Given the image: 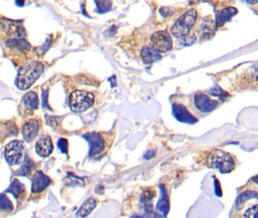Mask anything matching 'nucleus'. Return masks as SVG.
Segmentation results:
<instances>
[{"label": "nucleus", "instance_id": "1", "mask_svg": "<svg viewBox=\"0 0 258 218\" xmlns=\"http://www.w3.org/2000/svg\"><path fill=\"white\" fill-rule=\"evenodd\" d=\"M43 64L38 62H29L20 69L18 72L17 87L21 91H26L32 87L43 74Z\"/></svg>", "mask_w": 258, "mask_h": 218}, {"label": "nucleus", "instance_id": "2", "mask_svg": "<svg viewBox=\"0 0 258 218\" xmlns=\"http://www.w3.org/2000/svg\"><path fill=\"white\" fill-rule=\"evenodd\" d=\"M208 167L218 170L222 174H229L235 169V161L229 153L215 150L208 157Z\"/></svg>", "mask_w": 258, "mask_h": 218}, {"label": "nucleus", "instance_id": "3", "mask_svg": "<svg viewBox=\"0 0 258 218\" xmlns=\"http://www.w3.org/2000/svg\"><path fill=\"white\" fill-rule=\"evenodd\" d=\"M198 14L194 9L189 10L183 14L171 28V33L175 37L183 39L188 36L193 27L195 23Z\"/></svg>", "mask_w": 258, "mask_h": 218}, {"label": "nucleus", "instance_id": "4", "mask_svg": "<svg viewBox=\"0 0 258 218\" xmlns=\"http://www.w3.org/2000/svg\"><path fill=\"white\" fill-rule=\"evenodd\" d=\"M95 96L88 91H76L70 96V108L74 112L87 111L94 105Z\"/></svg>", "mask_w": 258, "mask_h": 218}, {"label": "nucleus", "instance_id": "5", "mask_svg": "<svg viewBox=\"0 0 258 218\" xmlns=\"http://www.w3.org/2000/svg\"><path fill=\"white\" fill-rule=\"evenodd\" d=\"M25 154V146L18 140L10 142L5 149V160L10 165H18L22 163Z\"/></svg>", "mask_w": 258, "mask_h": 218}, {"label": "nucleus", "instance_id": "6", "mask_svg": "<svg viewBox=\"0 0 258 218\" xmlns=\"http://www.w3.org/2000/svg\"><path fill=\"white\" fill-rule=\"evenodd\" d=\"M83 137L90 144L89 156L90 157H95L100 156L103 152L105 151L106 143L102 135L96 132H92V133H86Z\"/></svg>", "mask_w": 258, "mask_h": 218}, {"label": "nucleus", "instance_id": "7", "mask_svg": "<svg viewBox=\"0 0 258 218\" xmlns=\"http://www.w3.org/2000/svg\"><path fill=\"white\" fill-rule=\"evenodd\" d=\"M151 46L161 53H166L172 49L171 36L167 31L156 32L151 37Z\"/></svg>", "mask_w": 258, "mask_h": 218}, {"label": "nucleus", "instance_id": "8", "mask_svg": "<svg viewBox=\"0 0 258 218\" xmlns=\"http://www.w3.org/2000/svg\"><path fill=\"white\" fill-rule=\"evenodd\" d=\"M194 102L196 108L203 113L211 112L218 106L217 101L211 99L209 96L202 93H198L194 95Z\"/></svg>", "mask_w": 258, "mask_h": 218}, {"label": "nucleus", "instance_id": "9", "mask_svg": "<svg viewBox=\"0 0 258 218\" xmlns=\"http://www.w3.org/2000/svg\"><path fill=\"white\" fill-rule=\"evenodd\" d=\"M173 114L179 122L186 124H195L198 122L197 118H194L187 108L180 103H174L173 105Z\"/></svg>", "mask_w": 258, "mask_h": 218}, {"label": "nucleus", "instance_id": "10", "mask_svg": "<svg viewBox=\"0 0 258 218\" xmlns=\"http://www.w3.org/2000/svg\"><path fill=\"white\" fill-rule=\"evenodd\" d=\"M51 184V180L42 171H37L33 176L32 191L33 193H39L47 188Z\"/></svg>", "mask_w": 258, "mask_h": 218}, {"label": "nucleus", "instance_id": "11", "mask_svg": "<svg viewBox=\"0 0 258 218\" xmlns=\"http://www.w3.org/2000/svg\"><path fill=\"white\" fill-rule=\"evenodd\" d=\"M39 130V124L36 119H30L25 122L22 133L27 143H31L35 140Z\"/></svg>", "mask_w": 258, "mask_h": 218}, {"label": "nucleus", "instance_id": "12", "mask_svg": "<svg viewBox=\"0 0 258 218\" xmlns=\"http://www.w3.org/2000/svg\"><path fill=\"white\" fill-rule=\"evenodd\" d=\"M2 28L7 34L21 38L25 35V29L18 22L8 19H2Z\"/></svg>", "mask_w": 258, "mask_h": 218}, {"label": "nucleus", "instance_id": "13", "mask_svg": "<svg viewBox=\"0 0 258 218\" xmlns=\"http://www.w3.org/2000/svg\"><path fill=\"white\" fill-rule=\"evenodd\" d=\"M36 153L41 157L50 156L53 151V144L49 136H45L38 140L36 144Z\"/></svg>", "mask_w": 258, "mask_h": 218}, {"label": "nucleus", "instance_id": "14", "mask_svg": "<svg viewBox=\"0 0 258 218\" xmlns=\"http://www.w3.org/2000/svg\"><path fill=\"white\" fill-rule=\"evenodd\" d=\"M237 13H238V10L233 7H228L221 10L216 15V26L221 27L225 25Z\"/></svg>", "mask_w": 258, "mask_h": 218}, {"label": "nucleus", "instance_id": "15", "mask_svg": "<svg viewBox=\"0 0 258 218\" xmlns=\"http://www.w3.org/2000/svg\"><path fill=\"white\" fill-rule=\"evenodd\" d=\"M159 53L160 52L154 48L145 46L141 50V56H142L144 62L146 64H152V63L159 61L161 59V56Z\"/></svg>", "mask_w": 258, "mask_h": 218}, {"label": "nucleus", "instance_id": "16", "mask_svg": "<svg viewBox=\"0 0 258 218\" xmlns=\"http://www.w3.org/2000/svg\"><path fill=\"white\" fill-rule=\"evenodd\" d=\"M161 189V198L158 202L157 209L159 213L161 214L162 216H167V213L169 212V208H170V204H169L168 196H167V191L165 189L163 185L160 186Z\"/></svg>", "mask_w": 258, "mask_h": 218}, {"label": "nucleus", "instance_id": "17", "mask_svg": "<svg viewBox=\"0 0 258 218\" xmlns=\"http://www.w3.org/2000/svg\"><path fill=\"white\" fill-rule=\"evenodd\" d=\"M25 189H26V187L24 184L20 182L18 180L14 179L10 184L8 189L5 190V192L12 193L15 196V199H18V201L21 200L25 195Z\"/></svg>", "mask_w": 258, "mask_h": 218}, {"label": "nucleus", "instance_id": "18", "mask_svg": "<svg viewBox=\"0 0 258 218\" xmlns=\"http://www.w3.org/2000/svg\"><path fill=\"white\" fill-rule=\"evenodd\" d=\"M22 103L24 105V108H25L26 110H36L39 105L37 94L34 92L28 93L23 97Z\"/></svg>", "mask_w": 258, "mask_h": 218}, {"label": "nucleus", "instance_id": "19", "mask_svg": "<svg viewBox=\"0 0 258 218\" xmlns=\"http://www.w3.org/2000/svg\"><path fill=\"white\" fill-rule=\"evenodd\" d=\"M216 23L213 22L212 20H204L199 28V33L201 39L208 38L214 35L215 31Z\"/></svg>", "mask_w": 258, "mask_h": 218}, {"label": "nucleus", "instance_id": "20", "mask_svg": "<svg viewBox=\"0 0 258 218\" xmlns=\"http://www.w3.org/2000/svg\"><path fill=\"white\" fill-rule=\"evenodd\" d=\"M96 207H97V201L94 199H89L80 207V209L76 214V216L80 218L88 216L94 210Z\"/></svg>", "mask_w": 258, "mask_h": 218}, {"label": "nucleus", "instance_id": "21", "mask_svg": "<svg viewBox=\"0 0 258 218\" xmlns=\"http://www.w3.org/2000/svg\"><path fill=\"white\" fill-rule=\"evenodd\" d=\"M7 45L9 47L15 48V49L20 50V51H28L31 48L29 43L25 39H22V38L9 39L7 42Z\"/></svg>", "mask_w": 258, "mask_h": 218}, {"label": "nucleus", "instance_id": "22", "mask_svg": "<svg viewBox=\"0 0 258 218\" xmlns=\"http://www.w3.org/2000/svg\"><path fill=\"white\" fill-rule=\"evenodd\" d=\"M255 198H258V193L256 192L246 191V192H242L237 199L235 208L237 210H240L243 208L245 202H246L249 199H255Z\"/></svg>", "mask_w": 258, "mask_h": 218}, {"label": "nucleus", "instance_id": "23", "mask_svg": "<svg viewBox=\"0 0 258 218\" xmlns=\"http://www.w3.org/2000/svg\"><path fill=\"white\" fill-rule=\"evenodd\" d=\"M97 4V12L100 14H105L109 12L112 6L111 0H95Z\"/></svg>", "mask_w": 258, "mask_h": 218}, {"label": "nucleus", "instance_id": "24", "mask_svg": "<svg viewBox=\"0 0 258 218\" xmlns=\"http://www.w3.org/2000/svg\"><path fill=\"white\" fill-rule=\"evenodd\" d=\"M33 165H34V163L32 160L29 159L28 157H27L26 159L24 161L23 165L20 168L19 171L18 172V175L22 176V177L28 176L31 173Z\"/></svg>", "mask_w": 258, "mask_h": 218}, {"label": "nucleus", "instance_id": "25", "mask_svg": "<svg viewBox=\"0 0 258 218\" xmlns=\"http://www.w3.org/2000/svg\"><path fill=\"white\" fill-rule=\"evenodd\" d=\"M1 210L6 211V212H11L13 211V205L12 202H10L9 199L5 196V194L2 193L1 195V205H0Z\"/></svg>", "mask_w": 258, "mask_h": 218}, {"label": "nucleus", "instance_id": "26", "mask_svg": "<svg viewBox=\"0 0 258 218\" xmlns=\"http://www.w3.org/2000/svg\"><path fill=\"white\" fill-rule=\"evenodd\" d=\"M209 93L211 95H214V96L219 97L220 98H226L228 96V94L224 92L221 87L215 85L210 90Z\"/></svg>", "mask_w": 258, "mask_h": 218}, {"label": "nucleus", "instance_id": "27", "mask_svg": "<svg viewBox=\"0 0 258 218\" xmlns=\"http://www.w3.org/2000/svg\"><path fill=\"white\" fill-rule=\"evenodd\" d=\"M69 179L67 181V185L74 187L75 185L80 186V187H84V181L81 178H78L74 175L69 176Z\"/></svg>", "mask_w": 258, "mask_h": 218}, {"label": "nucleus", "instance_id": "28", "mask_svg": "<svg viewBox=\"0 0 258 218\" xmlns=\"http://www.w3.org/2000/svg\"><path fill=\"white\" fill-rule=\"evenodd\" d=\"M58 147L62 153L64 154H67L68 151V142L66 139H60L58 141Z\"/></svg>", "mask_w": 258, "mask_h": 218}, {"label": "nucleus", "instance_id": "29", "mask_svg": "<svg viewBox=\"0 0 258 218\" xmlns=\"http://www.w3.org/2000/svg\"><path fill=\"white\" fill-rule=\"evenodd\" d=\"M245 218H258V205L252 207L249 210L246 211L244 214Z\"/></svg>", "mask_w": 258, "mask_h": 218}, {"label": "nucleus", "instance_id": "30", "mask_svg": "<svg viewBox=\"0 0 258 218\" xmlns=\"http://www.w3.org/2000/svg\"><path fill=\"white\" fill-rule=\"evenodd\" d=\"M169 12H170V8H161L160 9V13L164 17L169 16L171 14L169 13Z\"/></svg>", "mask_w": 258, "mask_h": 218}, {"label": "nucleus", "instance_id": "31", "mask_svg": "<svg viewBox=\"0 0 258 218\" xmlns=\"http://www.w3.org/2000/svg\"><path fill=\"white\" fill-rule=\"evenodd\" d=\"M42 96H43V107L48 106L47 105V98H48V91H43V93H42Z\"/></svg>", "mask_w": 258, "mask_h": 218}, {"label": "nucleus", "instance_id": "32", "mask_svg": "<svg viewBox=\"0 0 258 218\" xmlns=\"http://www.w3.org/2000/svg\"><path fill=\"white\" fill-rule=\"evenodd\" d=\"M155 155H156V153H155V152H147V153L145 155V158H146V159H150V158H152V157H153L154 156H155Z\"/></svg>", "mask_w": 258, "mask_h": 218}, {"label": "nucleus", "instance_id": "33", "mask_svg": "<svg viewBox=\"0 0 258 218\" xmlns=\"http://www.w3.org/2000/svg\"><path fill=\"white\" fill-rule=\"evenodd\" d=\"M16 4L19 6H23L25 4V0H16Z\"/></svg>", "mask_w": 258, "mask_h": 218}, {"label": "nucleus", "instance_id": "34", "mask_svg": "<svg viewBox=\"0 0 258 218\" xmlns=\"http://www.w3.org/2000/svg\"><path fill=\"white\" fill-rule=\"evenodd\" d=\"M253 181L255 183V184H257L258 185V176H257V177H254Z\"/></svg>", "mask_w": 258, "mask_h": 218}]
</instances>
